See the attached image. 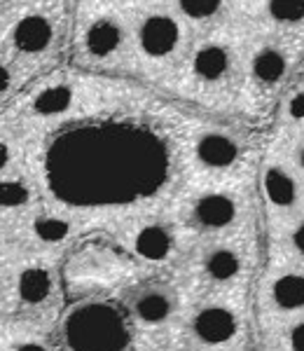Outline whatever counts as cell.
<instances>
[{
    "label": "cell",
    "instance_id": "6da1fadb",
    "mask_svg": "<svg viewBox=\"0 0 304 351\" xmlns=\"http://www.w3.org/2000/svg\"><path fill=\"white\" fill-rule=\"evenodd\" d=\"M138 43L152 59L168 56L180 43V26L168 14H150L138 31Z\"/></svg>",
    "mask_w": 304,
    "mask_h": 351
},
{
    "label": "cell",
    "instance_id": "7a4b0ae2",
    "mask_svg": "<svg viewBox=\"0 0 304 351\" xmlns=\"http://www.w3.org/2000/svg\"><path fill=\"white\" fill-rule=\"evenodd\" d=\"M54 26L45 14H26L12 26L10 31V43L19 54L36 56L42 54L52 45Z\"/></svg>",
    "mask_w": 304,
    "mask_h": 351
},
{
    "label": "cell",
    "instance_id": "3957f363",
    "mask_svg": "<svg viewBox=\"0 0 304 351\" xmlns=\"http://www.w3.org/2000/svg\"><path fill=\"white\" fill-rule=\"evenodd\" d=\"M194 335L206 344H225L236 332V316L227 307H204L192 321Z\"/></svg>",
    "mask_w": 304,
    "mask_h": 351
},
{
    "label": "cell",
    "instance_id": "277c9868",
    "mask_svg": "<svg viewBox=\"0 0 304 351\" xmlns=\"http://www.w3.org/2000/svg\"><path fill=\"white\" fill-rule=\"evenodd\" d=\"M52 271L42 267V265H28L14 279L16 300L21 304H26V307H38V304L47 302L49 295H52Z\"/></svg>",
    "mask_w": 304,
    "mask_h": 351
},
{
    "label": "cell",
    "instance_id": "5b68a950",
    "mask_svg": "<svg viewBox=\"0 0 304 351\" xmlns=\"http://www.w3.org/2000/svg\"><path fill=\"white\" fill-rule=\"evenodd\" d=\"M194 220L204 228L220 230L236 218V202L225 192H208L194 202Z\"/></svg>",
    "mask_w": 304,
    "mask_h": 351
},
{
    "label": "cell",
    "instance_id": "8992f818",
    "mask_svg": "<svg viewBox=\"0 0 304 351\" xmlns=\"http://www.w3.org/2000/svg\"><path fill=\"white\" fill-rule=\"evenodd\" d=\"M197 160L208 169H227L239 157V145L225 134H204L194 145Z\"/></svg>",
    "mask_w": 304,
    "mask_h": 351
},
{
    "label": "cell",
    "instance_id": "52a82bcc",
    "mask_svg": "<svg viewBox=\"0 0 304 351\" xmlns=\"http://www.w3.org/2000/svg\"><path fill=\"white\" fill-rule=\"evenodd\" d=\"M122 43H125V31L110 16L97 19L87 28V33H84V47H87L89 54L99 56V59L115 54L122 47Z\"/></svg>",
    "mask_w": 304,
    "mask_h": 351
},
{
    "label": "cell",
    "instance_id": "ba28073f",
    "mask_svg": "<svg viewBox=\"0 0 304 351\" xmlns=\"http://www.w3.org/2000/svg\"><path fill=\"white\" fill-rule=\"evenodd\" d=\"M171 232L164 225H145V228L138 230L136 239H134V248L145 260H164L171 253Z\"/></svg>",
    "mask_w": 304,
    "mask_h": 351
},
{
    "label": "cell",
    "instance_id": "9c48e42d",
    "mask_svg": "<svg viewBox=\"0 0 304 351\" xmlns=\"http://www.w3.org/2000/svg\"><path fill=\"white\" fill-rule=\"evenodd\" d=\"M194 75L204 82H218L229 71V54L220 45H206L194 54Z\"/></svg>",
    "mask_w": 304,
    "mask_h": 351
},
{
    "label": "cell",
    "instance_id": "30bf717a",
    "mask_svg": "<svg viewBox=\"0 0 304 351\" xmlns=\"http://www.w3.org/2000/svg\"><path fill=\"white\" fill-rule=\"evenodd\" d=\"M264 192H267L269 202L277 204V206H290L297 199V185L290 178V173H286L283 169L272 167L264 171Z\"/></svg>",
    "mask_w": 304,
    "mask_h": 351
},
{
    "label": "cell",
    "instance_id": "8fae6325",
    "mask_svg": "<svg viewBox=\"0 0 304 351\" xmlns=\"http://www.w3.org/2000/svg\"><path fill=\"white\" fill-rule=\"evenodd\" d=\"M73 104V89L66 87V84H54V87H47L45 92L38 94V99L33 101V108H36L38 115H59V112H66Z\"/></svg>",
    "mask_w": 304,
    "mask_h": 351
},
{
    "label": "cell",
    "instance_id": "7c38bea8",
    "mask_svg": "<svg viewBox=\"0 0 304 351\" xmlns=\"http://www.w3.org/2000/svg\"><path fill=\"white\" fill-rule=\"evenodd\" d=\"M171 314V300L164 293H157V291H150L145 293L143 298H138L136 302V316L143 324H162V321L168 319Z\"/></svg>",
    "mask_w": 304,
    "mask_h": 351
},
{
    "label": "cell",
    "instance_id": "4fadbf2b",
    "mask_svg": "<svg viewBox=\"0 0 304 351\" xmlns=\"http://www.w3.org/2000/svg\"><path fill=\"white\" fill-rule=\"evenodd\" d=\"M241 260L232 248H216L206 258V274L216 281H229L239 274Z\"/></svg>",
    "mask_w": 304,
    "mask_h": 351
},
{
    "label": "cell",
    "instance_id": "5bb4252c",
    "mask_svg": "<svg viewBox=\"0 0 304 351\" xmlns=\"http://www.w3.org/2000/svg\"><path fill=\"white\" fill-rule=\"evenodd\" d=\"M253 73L264 84L279 82L286 73V56L277 52V49H262L253 59Z\"/></svg>",
    "mask_w": 304,
    "mask_h": 351
},
{
    "label": "cell",
    "instance_id": "9a60e30c",
    "mask_svg": "<svg viewBox=\"0 0 304 351\" xmlns=\"http://www.w3.org/2000/svg\"><path fill=\"white\" fill-rule=\"evenodd\" d=\"M274 300L286 309L304 307V276L288 274L274 284Z\"/></svg>",
    "mask_w": 304,
    "mask_h": 351
},
{
    "label": "cell",
    "instance_id": "2e32d148",
    "mask_svg": "<svg viewBox=\"0 0 304 351\" xmlns=\"http://www.w3.org/2000/svg\"><path fill=\"white\" fill-rule=\"evenodd\" d=\"M33 234L42 243H59L71 234V223L59 216H40L33 220Z\"/></svg>",
    "mask_w": 304,
    "mask_h": 351
},
{
    "label": "cell",
    "instance_id": "e0dca14e",
    "mask_svg": "<svg viewBox=\"0 0 304 351\" xmlns=\"http://www.w3.org/2000/svg\"><path fill=\"white\" fill-rule=\"evenodd\" d=\"M31 199V188L24 180L16 178H0V208L12 211V208L26 206Z\"/></svg>",
    "mask_w": 304,
    "mask_h": 351
},
{
    "label": "cell",
    "instance_id": "ac0fdd59",
    "mask_svg": "<svg viewBox=\"0 0 304 351\" xmlns=\"http://www.w3.org/2000/svg\"><path fill=\"white\" fill-rule=\"evenodd\" d=\"M267 8L281 24H297L304 19V0H269Z\"/></svg>",
    "mask_w": 304,
    "mask_h": 351
},
{
    "label": "cell",
    "instance_id": "d6986e66",
    "mask_svg": "<svg viewBox=\"0 0 304 351\" xmlns=\"http://www.w3.org/2000/svg\"><path fill=\"white\" fill-rule=\"evenodd\" d=\"M178 8L183 10V14L190 16V19L204 21L220 12L223 0H178Z\"/></svg>",
    "mask_w": 304,
    "mask_h": 351
},
{
    "label": "cell",
    "instance_id": "ffe728a7",
    "mask_svg": "<svg viewBox=\"0 0 304 351\" xmlns=\"http://www.w3.org/2000/svg\"><path fill=\"white\" fill-rule=\"evenodd\" d=\"M10 84H12V71H10V66L5 61H0V99L8 94Z\"/></svg>",
    "mask_w": 304,
    "mask_h": 351
},
{
    "label": "cell",
    "instance_id": "44dd1931",
    "mask_svg": "<svg viewBox=\"0 0 304 351\" xmlns=\"http://www.w3.org/2000/svg\"><path fill=\"white\" fill-rule=\"evenodd\" d=\"M10 351H49V349L42 342H38V339H21L14 347H10Z\"/></svg>",
    "mask_w": 304,
    "mask_h": 351
},
{
    "label": "cell",
    "instance_id": "7402d4cb",
    "mask_svg": "<svg viewBox=\"0 0 304 351\" xmlns=\"http://www.w3.org/2000/svg\"><path fill=\"white\" fill-rule=\"evenodd\" d=\"M10 164H12V145L5 138H0V173H3Z\"/></svg>",
    "mask_w": 304,
    "mask_h": 351
},
{
    "label": "cell",
    "instance_id": "603a6c76",
    "mask_svg": "<svg viewBox=\"0 0 304 351\" xmlns=\"http://www.w3.org/2000/svg\"><path fill=\"white\" fill-rule=\"evenodd\" d=\"M290 115L297 117V120H302L304 117V92L297 94L295 99L290 101Z\"/></svg>",
    "mask_w": 304,
    "mask_h": 351
},
{
    "label": "cell",
    "instance_id": "cb8c5ba5",
    "mask_svg": "<svg viewBox=\"0 0 304 351\" xmlns=\"http://www.w3.org/2000/svg\"><path fill=\"white\" fill-rule=\"evenodd\" d=\"M290 344H292V349H295V351H304V324H300L295 330H292Z\"/></svg>",
    "mask_w": 304,
    "mask_h": 351
},
{
    "label": "cell",
    "instance_id": "d4e9b609",
    "mask_svg": "<svg viewBox=\"0 0 304 351\" xmlns=\"http://www.w3.org/2000/svg\"><path fill=\"white\" fill-rule=\"evenodd\" d=\"M292 241H295L297 251H302V253H304V223L300 225V230L295 232V237H292Z\"/></svg>",
    "mask_w": 304,
    "mask_h": 351
},
{
    "label": "cell",
    "instance_id": "484cf974",
    "mask_svg": "<svg viewBox=\"0 0 304 351\" xmlns=\"http://www.w3.org/2000/svg\"><path fill=\"white\" fill-rule=\"evenodd\" d=\"M302 169H304V150H302Z\"/></svg>",
    "mask_w": 304,
    "mask_h": 351
}]
</instances>
